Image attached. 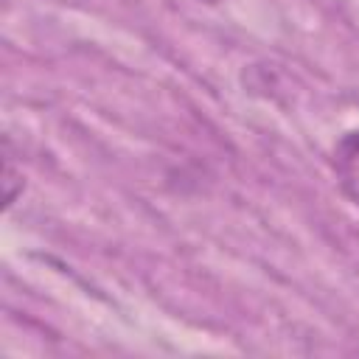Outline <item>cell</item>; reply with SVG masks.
Segmentation results:
<instances>
[{
	"label": "cell",
	"mask_w": 359,
	"mask_h": 359,
	"mask_svg": "<svg viewBox=\"0 0 359 359\" xmlns=\"http://www.w3.org/2000/svg\"><path fill=\"white\" fill-rule=\"evenodd\" d=\"M208 3H219V0H208Z\"/></svg>",
	"instance_id": "cell-2"
},
{
	"label": "cell",
	"mask_w": 359,
	"mask_h": 359,
	"mask_svg": "<svg viewBox=\"0 0 359 359\" xmlns=\"http://www.w3.org/2000/svg\"><path fill=\"white\" fill-rule=\"evenodd\" d=\"M331 168L342 196L359 208V129L345 132L331 154Z\"/></svg>",
	"instance_id": "cell-1"
}]
</instances>
